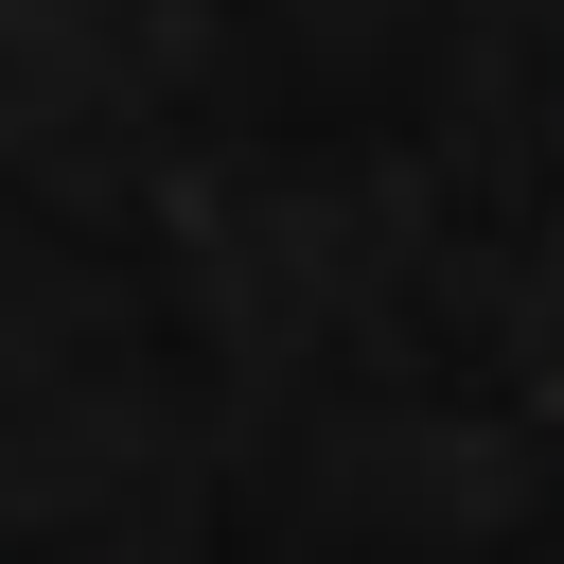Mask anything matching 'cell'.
Returning a JSON list of instances; mask_svg holds the SVG:
<instances>
[]
</instances>
